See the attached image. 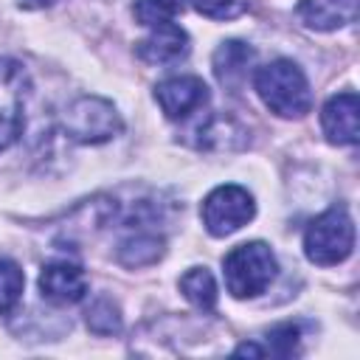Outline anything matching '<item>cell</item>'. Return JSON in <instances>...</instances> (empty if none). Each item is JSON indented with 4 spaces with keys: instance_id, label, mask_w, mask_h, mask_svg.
<instances>
[{
    "instance_id": "15",
    "label": "cell",
    "mask_w": 360,
    "mask_h": 360,
    "mask_svg": "<svg viewBox=\"0 0 360 360\" xmlns=\"http://www.w3.org/2000/svg\"><path fill=\"white\" fill-rule=\"evenodd\" d=\"M84 315H87V326H90L96 335H112V332L121 329V309H118V304H115L112 298H107V295L96 298V301L87 307Z\"/></svg>"
},
{
    "instance_id": "16",
    "label": "cell",
    "mask_w": 360,
    "mask_h": 360,
    "mask_svg": "<svg viewBox=\"0 0 360 360\" xmlns=\"http://www.w3.org/2000/svg\"><path fill=\"white\" fill-rule=\"evenodd\" d=\"M186 0H138L135 3V17L143 25H160V22H174L177 14H183Z\"/></svg>"
},
{
    "instance_id": "6",
    "label": "cell",
    "mask_w": 360,
    "mask_h": 360,
    "mask_svg": "<svg viewBox=\"0 0 360 360\" xmlns=\"http://www.w3.org/2000/svg\"><path fill=\"white\" fill-rule=\"evenodd\" d=\"M25 70L17 62L0 59V152H6L22 132Z\"/></svg>"
},
{
    "instance_id": "14",
    "label": "cell",
    "mask_w": 360,
    "mask_h": 360,
    "mask_svg": "<svg viewBox=\"0 0 360 360\" xmlns=\"http://www.w3.org/2000/svg\"><path fill=\"white\" fill-rule=\"evenodd\" d=\"M180 292L200 312H214L217 307V281L208 267H188L180 276Z\"/></svg>"
},
{
    "instance_id": "20",
    "label": "cell",
    "mask_w": 360,
    "mask_h": 360,
    "mask_svg": "<svg viewBox=\"0 0 360 360\" xmlns=\"http://www.w3.org/2000/svg\"><path fill=\"white\" fill-rule=\"evenodd\" d=\"M53 3H59V0H14V6H20V8H48Z\"/></svg>"
},
{
    "instance_id": "3",
    "label": "cell",
    "mask_w": 360,
    "mask_h": 360,
    "mask_svg": "<svg viewBox=\"0 0 360 360\" xmlns=\"http://www.w3.org/2000/svg\"><path fill=\"white\" fill-rule=\"evenodd\" d=\"M354 250V222L343 205L326 208L304 231V253L312 264L332 267L352 256Z\"/></svg>"
},
{
    "instance_id": "9",
    "label": "cell",
    "mask_w": 360,
    "mask_h": 360,
    "mask_svg": "<svg viewBox=\"0 0 360 360\" xmlns=\"http://www.w3.org/2000/svg\"><path fill=\"white\" fill-rule=\"evenodd\" d=\"M135 53L146 65H158V68L174 65L188 53V34L174 22L152 25V31L135 45Z\"/></svg>"
},
{
    "instance_id": "11",
    "label": "cell",
    "mask_w": 360,
    "mask_h": 360,
    "mask_svg": "<svg viewBox=\"0 0 360 360\" xmlns=\"http://www.w3.org/2000/svg\"><path fill=\"white\" fill-rule=\"evenodd\" d=\"M253 62H256V51L248 45V42H239V39H225L219 42V48L214 51V59H211V68H214V76L222 87L228 90H242V84L248 82L250 70H253Z\"/></svg>"
},
{
    "instance_id": "7",
    "label": "cell",
    "mask_w": 360,
    "mask_h": 360,
    "mask_svg": "<svg viewBox=\"0 0 360 360\" xmlns=\"http://www.w3.org/2000/svg\"><path fill=\"white\" fill-rule=\"evenodd\" d=\"M155 101L169 121H186L208 104V87L197 76H172L155 87Z\"/></svg>"
},
{
    "instance_id": "5",
    "label": "cell",
    "mask_w": 360,
    "mask_h": 360,
    "mask_svg": "<svg viewBox=\"0 0 360 360\" xmlns=\"http://www.w3.org/2000/svg\"><path fill=\"white\" fill-rule=\"evenodd\" d=\"M256 214V202L253 194L236 183L228 186H217L214 191H208V197L200 205V217L202 225L211 236H231L236 233L242 225H248Z\"/></svg>"
},
{
    "instance_id": "4",
    "label": "cell",
    "mask_w": 360,
    "mask_h": 360,
    "mask_svg": "<svg viewBox=\"0 0 360 360\" xmlns=\"http://www.w3.org/2000/svg\"><path fill=\"white\" fill-rule=\"evenodd\" d=\"M62 124H65L68 138L79 143H107L124 129V121L115 104L101 96H82L70 101Z\"/></svg>"
},
{
    "instance_id": "19",
    "label": "cell",
    "mask_w": 360,
    "mask_h": 360,
    "mask_svg": "<svg viewBox=\"0 0 360 360\" xmlns=\"http://www.w3.org/2000/svg\"><path fill=\"white\" fill-rule=\"evenodd\" d=\"M191 3L208 20H233L248 8L250 0H191Z\"/></svg>"
},
{
    "instance_id": "2",
    "label": "cell",
    "mask_w": 360,
    "mask_h": 360,
    "mask_svg": "<svg viewBox=\"0 0 360 360\" xmlns=\"http://www.w3.org/2000/svg\"><path fill=\"white\" fill-rule=\"evenodd\" d=\"M278 262L270 245L264 242H245L236 245L225 259H222V273H225V287L233 298H256L262 295L270 281L276 278Z\"/></svg>"
},
{
    "instance_id": "8",
    "label": "cell",
    "mask_w": 360,
    "mask_h": 360,
    "mask_svg": "<svg viewBox=\"0 0 360 360\" xmlns=\"http://www.w3.org/2000/svg\"><path fill=\"white\" fill-rule=\"evenodd\" d=\"M321 127L329 143L352 146L360 138V101L352 90L332 96L321 110Z\"/></svg>"
},
{
    "instance_id": "10",
    "label": "cell",
    "mask_w": 360,
    "mask_h": 360,
    "mask_svg": "<svg viewBox=\"0 0 360 360\" xmlns=\"http://www.w3.org/2000/svg\"><path fill=\"white\" fill-rule=\"evenodd\" d=\"M39 292L45 301L51 304H76L84 298L87 292V278H84V270L68 259L62 262H51L42 267L39 273Z\"/></svg>"
},
{
    "instance_id": "1",
    "label": "cell",
    "mask_w": 360,
    "mask_h": 360,
    "mask_svg": "<svg viewBox=\"0 0 360 360\" xmlns=\"http://www.w3.org/2000/svg\"><path fill=\"white\" fill-rule=\"evenodd\" d=\"M253 87L278 118H304L312 110V90L292 59H273L253 73Z\"/></svg>"
},
{
    "instance_id": "18",
    "label": "cell",
    "mask_w": 360,
    "mask_h": 360,
    "mask_svg": "<svg viewBox=\"0 0 360 360\" xmlns=\"http://www.w3.org/2000/svg\"><path fill=\"white\" fill-rule=\"evenodd\" d=\"M298 340H301V332L295 323H278L264 335V343H259V346H262V354L290 357L298 352Z\"/></svg>"
},
{
    "instance_id": "17",
    "label": "cell",
    "mask_w": 360,
    "mask_h": 360,
    "mask_svg": "<svg viewBox=\"0 0 360 360\" xmlns=\"http://www.w3.org/2000/svg\"><path fill=\"white\" fill-rule=\"evenodd\" d=\"M22 287H25V276L20 264L11 259H0V312L17 307V301L22 298Z\"/></svg>"
},
{
    "instance_id": "12",
    "label": "cell",
    "mask_w": 360,
    "mask_h": 360,
    "mask_svg": "<svg viewBox=\"0 0 360 360\" xmlns=\"http://www.w3.org/2000/svg\"><path fill=\"white\" fill-rule=\"evenodd\" d=\"M295 11L312 31H338L357 20V0H298Z\"/></svg>"
},
{
    "instance_id": "13",
    "label": "cell",
    "mask_w": 360,
    "mask_h": 360,
    "mask_svg": "<svg viewBox=\"0 0 360 360\" xmlns=\"http://www.w3.org/2000/svg\"><path fill=\"white\" fill-rule=\"evenodd\" d=\"M163 253H166V239L158 236L155 231H135L127 239H121L115 248L118 264L135 267V270L155 264L158 259H163Z\"/></svg>"
}]
</instances>
